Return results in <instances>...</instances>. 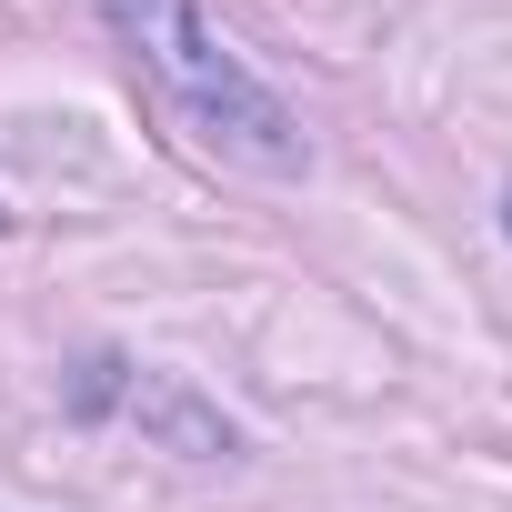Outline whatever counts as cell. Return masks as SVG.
Masks as SVG:
<instances>
[{
	"instance_id": "6da1fadb",
	"label": "cell",
	"mask_w": 512,
	"mask_h": 512,
	"mask_svg": "<svg viewBox=\"0 0 512 512\" xmlns=\"http://www.w3.org/2000/svg\"><path fill=\"white\" fill-rule=\"evenodd\" d=\"M101 11H111L131 71L161 91V111H171L201 151H221L231 171H272V181H292V171L312 161L292 101H282L272 81L241 71V51L201 21V0H101Z\"/></svg>"
},
{
	"instance_id": "7a4b0ae2",
	"label": "cell",
	"mask_w": 512,
	"mask_h": 512,
	"mask_svg": "<svg viewBox=\"0 0 512 512\" xmlns=\"http://www.w3.org/2000/svg\"><path fill=\"white\" fill-rule=\"evenodd\" d=\"M502 221H512V201H502Z\"/></svg>"
}]
</instances>
